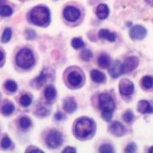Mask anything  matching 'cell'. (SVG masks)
Instances as JSON below:
<instances>
[{"label": "cell", "instance_id": "obj_14", "mask_svg": "<svg viewBox=\"0 0 153 153\" xmlns=\"http://www.w3.org/2000/svg\"><path fill=\"white\" fill-rule=\"evenodd\" d=\"M67 80L71 86L78 87L82 83V76L77 71H71L67 76Z\"/></svg>", "mask_w": 153, "mask_h": 153}, {"label": "cell", "instance_id": "obj_4", "mask_svg": "<svg viewBox=\"0 0 153 153\" xmlns=\"http://www.w3.org/2000/svg\"><path fill=\"white\" fill-rule=\"evenodd\" d=\"M16 60L17 66L23 69H29L35 63L33 51L29 49H22L21 51H19Z\"/></svg>", "mask_w": 153, "mask_h": 153}, {"label": "cell", "instance_id": "obj_29", "mask_svg": "<svg viewBox=\"0 0 153 153\" xmlns=\"http://www.w3.org/2000/svg\"><path fill=\"white\" fill-rule=\"evenodd\" d=\"M80 57L84 61H88L89 60H91V58L93 57V53L90 50H88V49H85V50L82 51V53L80 55Z\"/></svg>", "mask_w": 153, "mask_h": 153}, {"label": "cell", "instance_id": "obj_8", "mask_svg": "<svg viewBox=\"0 0 153 153\" xmlns=\"http://www.w3.org/2000/svg\"><path fill=\"white\" fill-rule=\"evenodd\" d=\"M134 85L128 79H123L119 82V92L122 95L128 96L134 93Z\"/></svg>", "mask_w": 153, "mask_h": 153}, {"label": "cell", "instance_id": "obj_13", "mask_svg": "<svg viewBox=\"0 0 153 153\" xmlns=\"http://www.w3.org/2000/svg\"><path fill=\"white\" fill-rule=\"evenodd\" d=\"M109 74L112 78H117L123 73V66L120 61L117 60L109 67Z\"/></svg>", "mask_w": 153, "mask_h": 153}, {"label": "cell", "instance_id": "obj_36", "mask_svg": "<svg viewBox=\"0 0 153 153\" xmlns=\"http://www.w3.org/2000/svg\"><path fill=\"white\" fill-rule=\"evenodd\" d=\"M76 152V149L73 147H71V146H67V147H66L64 150H63V151H62V152L63 153H69V152L74 153V152Z\"/></svg>", "mask_w": 153, "mask_h": 153}, {"label": "cell", "instance_id": "obj_34", "mask_svg": "<svg viewBox=\"0 0 153 153\" xmlns=\"http://www.w3.org/2000/svg\"><path fill=\"white\" fill-rule=\"evenodd\" d=\"M137 151V146L134 143H130L128 144L125 148V152H129V153H134L136 152Z\"/></svg>", "mask_w": 153, "mask_h": 153}, {"label": "cell", "instance_id": "obj_23", "mask_svg": "<svg viewBox=\"0 0 153 153\" xmlns=\"http://www.w3.org/2000/svg\"><path fill=\"white\" fill-rule=\"evenodd\" d=\"M14 111H15V106H14V105L12 104V103H10V102L6 103V104L2 107V112H3V114L4 115L12 114V113L14 112Z\"/></svg>", "mask_w": 153, "mask_h": 153}, {"label": "cell", "instance_id": "obj_33", "mask_svg": "<svg viewBox=\"0 0 153 153\" xmlns=\"http://www.w3.org/2000/svg\"><path fill=\"white\" fill-rule=\"evenodd\" d=\"M11 142L10 139L9 138V137H4L3 139H2V141H1V146L4 148V149H8V148L10 147Z\"/></svg>", "mask_w": 153, "mask_h": 153}, {"label": "cell", "instance_id": "obj_3", "mask_svg": "<svg viewBox=\"0 0 153 153\" xmlns=\"http://www.w3.org/2000/svg\"><path fill=\"white\" fill-rule=\"evenodd\" d=\"M30 19L33 24L37 26L46 27L50 22V13L49 9L44 6H37L33 8L30 14Z\"/></svg>", "mask_w": 153, "mask_h": 153}, {"label": "cell", "instance_id": "obj_35", "mask_svg": "<svg viewBox=\"0 0 153 153\" xmlns=\"http://www.w3.org/2000/svg\"><path fill=\"white\" fill-rule=\"evenodd\" d=\"M36 34H35V32L32 30V29H27L26 31V38H27L28 40H32L33 38H35Z\"/></svg>", "mask_w": 153, "mask_h": 153}, {"label": "cell", "instance_id": "obj_37", "mask_svg": "<svg viewBox=\"0 0 153 153\" xmlns=\"http://www.w3.org/2000/svg\"><path fill=\"white\" fill-rule=\"evenodd\" d=\"M30 147L32 148L33 150H31V149H27V150L26 151L27 152H39V153L44 152L43 151L39 150V149H38V148H37V147H33V146H30Z\"/></svg>", "mask_w": 153, "mask_h": 153}, {"label": "cell", "instance_id": "obj_30", "mask_svg": "<svg viewBox=\"0 0 153 153\" xmlns=\"http://www.w3.org/2000/svg\"><path fill=\"white\" fill-rule=\"evenodd\" d=\"M100 152L112 153L114 152V149L109 144H104L100 147Z\"/></svg>", "mask_w": 153, "mask_h": 153}, {"label": "cell", "instance_id": "obj_27", "mask_svg": "<svg viewBox=\"0 0 153 153\" xmlns=\"http://www.w3.org/2000/svg\"><path fill=\"white\" fill-rule=\"evenodd\" d=\"M4 86H5L6 89H8L10 92H16L17 90V84L16 82L12 81V80H8L7 82L4 83Z\"/></svg>", "mask_w": 153, "mask_h": 153}, {"label": "cell", "instance_id": "obj_17", "mask_svg": "<svg viewBox=\"0 0 153 153\" xmlns=\"http://www.w3.org/2000/svg\"><path fill=\"white\" fill-rule=\"evenodd\" d=\"M96 16L100 20H105L109 16V8L105 4H101L96 9Z\"/></svg>", "mask_w": 153, "mask_h": 153}, {"label": "cell", "instance_id": "obj_20", "mask_svg": "<svg viewBox=\"0 0 153 153\" xmlns=\"http://www.w3.org/2000/svg\"><path fill=\"white\" fill-rule=\"evenodd\" d=\"M98 64L101 68H107L111 65V58L106 54H102L99 56Z\"/></svg>", "mask_w": 153, "mask_h": 153}, {"label": "cell", "instance_id": "obj_42", "mask_svg": "<svg viewBox=\"0 0 153 153\" xmlns=\"http://www.w3.org/2000/svg\"><path fill=\"white\" fill-rule=\"evenodd\" d=\"M4 0H0V5H1V4L4 3Z\"/></svg>", "mask_w": 153, "mask_h": 153}, {"label": "cell", "instance_id": "obj_2", "mask_svg": "<svg viewBox=\"0 0 153 153\" xmlns=\"http://www.w3.org/2000/svg\"><path fill=\"white\" fill-rule=\"evenodd\" d=\"M94 128L95 125L92 119L88 117H81L76 120L74 132L76 137L84 139L93 134Z\"/></svg>", "mask_w": 153, "mask_h": 153}, {"label": "cell", "instance_id": "obj_31", "mask_svg": "<svg viewBox=\"0 0 153 153\" xmlns=\"http://www.w3.org/2000/svg\"><path fill=\"white\" fill-rule=\"evenodd\" d=\"M134 113L131 111H127L123 114V120L125 121L126 123H130L134 121Z\"/></svg>", "mask_w": 153, "mask_h": 153}, {"label": "cell", "instance_id": "obj_43", "mask_svg": "<svg viewBox=\"0 0 153 153\" xmlns=\"http://www.w3.org/2000/svg\"><path fill=\"white\" fill-rule=\"evenodd\" d=\"M0 98H1V94H0Z\"/></svg>", "mask_w": 153, "mask_h": 153}, {"label": "cell", "instance_id": "obj_10", "mask_svg": "<svg viewBox=\"0 0 153 153\" xmlns=\"http://www.w3.org/2000/svg\"><path fill=\"white\" fill-rule=\"evenodd\" d=\"M63 16L65 17V19L67 20V21H69V22H75L80 17L81 13L75 7L68 6L63 11Z\"/></svg>", "mask_w": 153, "mask_h": 153}, {"label": "cell", "instance_id": "obj_12", "mask_svg": "<svg viewBox=\"0 0 153 153\" xmlns=\"http://www.w3.org/2000/svg\"><path fill=\"white\" fill-rule=\"evenodd\" d=\"M137 109L139 111V112L142 114L153 113V105L146 100H142L139 101V103L137 105Z\"/></svg>", "mask_w": 153, "mask_h": 153}, {"label": "cell", "instance_id": "obj_26", "mask_svg": "<svg viewBox=\"0 0 153 153\" xmlns=\"http://www.w3.org/2000/svg\"><path fill=\"white\" fill-rule=\"evenodd\" d=\"M20 126L22 127L23 129H27L32 125V122L30 120V118H28L27 117H23L20 119Z\"/></svg>", "mask_w": 153, "mask_h": 153}, {"label": "cell", "instance_id": "obj_11", "mask_svg": "<svg viewBox=\"0 0 153 153\" xmlns=\"http://www.w3.org/2000/svg\"><path fill=\"white\" fill-rule=\"evenodd\" d=\"M109 131L114 136L120 137L123 136L125 133V128L119 122H112L109 126Z\"/></svg>", "mask_w": 153, "mask_h": 153}, {"label": "cell", "instance_id": "obj_9", "mask_svg": "<svg viewBox=\"0 0 153 153\" xmlns=\"http://www.w3.org/2000/svg\"><path fill=\"white\" fill-rule=\"evenodd\" d=\"M147 34V30L140 25L134 26L129 32V36L133 40H141Z\"/></svg>", "mask_w": 153, "mask_h": 153}, {"label": "cell", "instance_id": "obj_16", "mask_svg": "<svg viewBox=\"0 0 153 153\" xmlns=\"http://www.w3.org/2000/svg\"><path fill=\"white\" fill-rule=\"evenodd\" d=\"M56 95H57V91L53 85H49L45 88L44 96H45V99L47 100L48 102H49V103L53 102L56 98Z\"/></svg>", "mask_w": 153, "mask_h": 153}, {"label": "cell", "instance_id": "obj_6", "mask_svg": "<svg viewBox=\"0 0 153 153\" xmlns=\"http://www.w3.org/2000/svg\"><path fill=\"white\" fill-rule=\"evenodd\" d=\"M139 63H140V60L136 56H129V57L126 58L123 63H122L123 73L126 74V73L133 71L134 69H136L137 66H139Z\"/></svg>", "mask_w": 153, "mask_h": 153}, {"label": "cell", "instance_id": "obj_28", "mask_svg": "<svg viewBox=\"0 0 153 153\" xmlns=\"http://www.w3.org/2000/svg\"><path fill=\"white\" fill-rule=\"evenodd\" d=\"M11 36H12V31L10 28H6L2 36V42L3 43H7L10 40Z\"/></svg>", "mask_w": 153, "mask_h": 153}, {"label": "cell", "instance_id": "obj_40", "mask_svg": "<svg viewBox=\"0 0 153 153\" xmlns=\"http://www.w3.org/2000/svg\"><path fill=\"white\" fill-rule=\"evenodd\" d=\"M4 53L0 50V61H2V60H4Z\"/></svg>", "mask_w": 153, "mask_h": 153}, {"label": "cell", "instance_id": "obj_21", "mask_svg": "<svg viewBox=\"0 0 153 153\" xmlns=\"http://www.w3.org/2000/svg\"><path fill=\"white\" fill-rule=\"evenodd\" d=\"M141 85L145 89H150L153 88V77L152 76H145L141 79Z\"/></svg>", "mask_w": 153, "mask_h": 153}, {"label": "cell", "instance_id": "obj_7", "mask_svg": "<svg viewBox=\"0 0 153 153\" xmlns=\"http://www.w3.org/2000/svg\"><path fill=\"white\" fill-rule=\"evenodd\" d=\"M54 76V71L49 68H44L40 75L33 80V84L37 87L42 86L48 80H52Z\"/></svg>", "mask_w": 153, "mask_h": 153}, {"label": "cell", "instance_id": "obj_41", "mask_svg": "<svg viewBox=\"0 0 153 153\" xmlns=\"http://www.w3.org/2000/svg\"><path fill=\"white\" fill-rule=\"evenodd\" d=\"M148 152L149 153H153V146H152V147L150 148L149 150H148Z\"/></svg>", "mask_w": 153, "mask_h": 153}, {"label": "cell", "instance_id": "obj_5", "mask_svg": "<svg viewBox=\"0 0 153 153\" xmlns=\"http://www.w3.org/2000/svg\"><path fill=\"white\" fill-rule=\"evenodd\" d=\"M46 144L49 148L55 149L59 147L63 143V137L60 132L57 130H51L46 136Z\"/></svg>", "mask_w": 153, "mask_h": 153}, {"label": "cell", "instance_id": "obj_32", "mask_svg": "<svg viewBox=\"0 0 153 153\" xmlns=\"http://www.w3.org/2000/svg\"><path fill=\"white\" fill-rule=\"evenodd\" d=\"M36 114L38 115V117H45L49 114V111L44 106H40V107H38V109L36 111Z\"/></svg>", "mask_w": 153, "mask_h": 153}, {"label": "cell", "instance_id": "obj_15", "mask_svg": "<svg viewBox=\"0 0 153 153\" xmlns=\"http://www.w3.org/2000/svg\"><path fill=\"white\" fill-rule=\"evenodd\" d=\"M77 105L73 97H68L65 99L63 103V108L67 113H73L76 110Z\"/></svg>", "mask_w": 153, "mask_h": 153}, {"label": "cell", "instance_id": "obj_19", "mask_svg": "<svg viewBox=\"0 0 153 153\" xmlns=\"http://www.w3.org/2000/svg\"><path fill=\"white\" fill-rule=\"evenodd\" d=\"M91 78L94 82H97V83H101L105 81V74L99 70H93L91 71Z\"/></svg>", "mask_w": 153, "mask_h": 153}, {"label": "cell", "instance_id": "obj_22", "mask_svg": "<svg viewBox=\"0 0 153 153\" xmlns=\"http://www.w3.org/2000/svg\"><path fill=\"white\" fill-rule=\"evenodd\" d=\"M13 10L10 6L8 5H0V16L4 17L10 16L12 15Z\"/></svg>", "mask_w": 153, "mask_h": 153}, {"label": "cell", "instance_id": "obj_38", "mask_svg": "<svg viewBox=\"0 0 153 153\" xmlns=\"http://www.w3.org/2000/svg\"><path fill=\"white\" fill-rule=\"evenodd\" d=\"M55 118L57 121H60L62 120V119H64V116H63V114L61 112H57L55 115Z\"/></svg>", "mask_w": 153, "mask_h": 153}, {"label": "cell", "instance_id": "obj_18", "mask_svg": "<svg viewBox=\"0 0 153 153\" xmlns=\"http://www.w3.org/2000/svg\"><path fill=\"white\" fill-rule=\"evenodd\" d=\"M99 38L101 39H105L110 42H114L117 38V34L107 29H101L99 32Z\"/></svg>", "mask_w": 153, "mask_h": 153}, {"label": "cell", "instance_id": "obj_24", "mask_svg": "<svg viewBox=\"0 0 153 153\" xmlns=\"http://www.w3.org/2000/svg\"><path fill=\"white\" fill-rule=\"evenodd\" d=\"M71 46H72L73 49H79L83 48L85 46V44L83 43V41H82L81 38H73L72 41H71Z\"/></svg>", "mask_w": 153, "mask_h": 153}, {"label": "cell", "instance_id": "obj_25", "mask_svg": "<svg viewBox=\"0 0 153 153\" xmlns=\"http://www.w3.org/2000/svg\"><path fill=\"white\" fill-rule=\"evenodd\" d=\"M32 103V98L28 94H23L20 99V104L22 105L23 107H27Z\"/></svg>", "mask_w": 153, "mask_h": 153}, {"label": "cell", "instance_id": "obj_1", "mask_svg": "<svg viewBox=\"0 0 153 153\" xmlns=\"http://www.w3.org/2000/svg\"><path fill=\"white\" fill-rule=\"evenodd\" d=\"M99 106L101 110L102 118L106 122H110L112 118V114L116 108L113 98L109 94H100L99 96Z\"/></svg>", "mask_w": 153, "mask_h": 153}, {"label": "cell", "instance_id": "obj_39", "mask_svg": "<svg viewBox=\"0 0 153 153\" xmlns=\"http://www.w3.org/2000/svg\"><path fill=\"white\" fill-rule=\"evenodd\" d=\"M146 3H147L150 6H152L153 7V0H145Z\"/></svg>", "mask_w": 153, "mask_h": 153}]
</instances>
